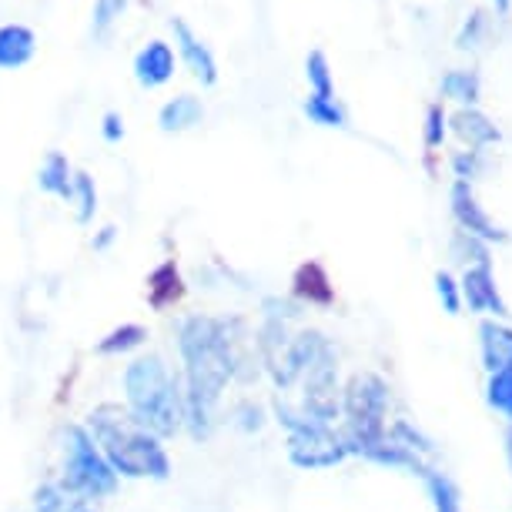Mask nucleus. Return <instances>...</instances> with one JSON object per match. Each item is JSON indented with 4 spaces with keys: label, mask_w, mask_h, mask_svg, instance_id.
<instances>
[{
    "label": "nucleus",
    "mask_w": 512,
    "mask_h": 512,
    "mask_svg": "<svg viewBox=\"0 0 512 512\" xmlns=\"http://www.w3.org/2000/svg\"><path fill=\"white\" fill-rule=\"evenodd\" d=\"M88 436L101 456L111 462V469L124 479H168L171 459L164 452L161 439L148 432L134 419L131 409L121 405H98L88 415Z\"/></svg>",
    "instance_id": "2"
},
{
    "label": "nucleus",
    "mask_w": 512,
    "mask_h": 512,
    "mask_svg": "<svg viewBox=\"0 0 512 512\" xmlns=\"http://www.w3.org/2000/svg\"><path fill=\"white\" fill-rule=\"evenodd\" d=\"M181 295H185V285H181L178 265L175 262H161L151 272V278H148V298H151V305L154 308H168V305H175Z\"/></svg>",
    "instance_id": "10"
},
{
    "label": "nucleus",
    "mask_w": 512,
    "mask_h": 512,
    "mask_svg": "<svg viewBox=\"0 0 512 512\" xmlns=\"http://www.w3.org/2000/svg\"><path fill=\"white\" fill-rule=\"evenodd\" d=\"M37 185H41V191H47V195H57L64 201L74 198V171L61 151H51L44 158L41 171H37Z\"/></svg>",
    "instance_id": "8"
},
{
    "label": "nucleus",
    "mask_w": 512,
    "mask_h": 512,
    "mask_svg": "<svg viewBox=\"0 0 512 512\" xmlns=\"http://www.w3.org/2000/svg\"><path fill=\"white\" fill-rule=\"evenodd\" d=\"M64 436V476L61 486L77 499H108L118 489V472L111 469V462L101 456V449L94 446L84 425H67Z\"/></svg>",
    "instance_id": "4"
},
{
    "label": "nucleus",
    "mask_w": 512,
    "mask_h": 512,
    "mask_svg": "<svg viewBox=\"0 0 512 512\" xmlns=\"http://www.w3.org/2000/svg\"><path fill=\"white\" fill-rule=\"evenodd\" d=\"M124 392H128L131 415L158 439H171L185 429V389L158 355L128 365Z\"/></svg>",
    "instance_id": "3"
},
{
    "label": "nucleus",
    "mask_w": 512,
    "mask_h": 512,
    "mask_svg": "<svg viewBox=\"0 0 512 512\" xmlns=\"http://www.w3.org/2000/svg\"><path fill=\"white\" fill-rule=\"evenodd\" d=\"M37 54V37L24 24H4L0 27V71H17L31 64Z\"/></svg>",
    "instance_id": "7"
},
{
    "label": "nucleus",
    "mask_w": 512,
    "mask_h": 512,
    "mask_svg": "<svg viewBox=\"0 0 512 512\" xmlns=\"http://www.w3.org/2000/svg\"><path fill=\"white\" fill-rule=\"evenodd\" d=\"M489 402L506 415H512V365L496 372V379L489 385Z\"/></svg>",
    "instance_id": "18"
},
{
    "label": "nucleus",
    "mask_w": 512,
    "mask_h": 512,
    "mask_svg": "<svg viewBox=\"0 0 512 512\" xmlns=\"http://www.w3.org/2000/svg\"><path fill=\"white\" fill-rule=\"evenodd\" d=\"M111 238H114V228H104V235H101L98 241H94V248H104V245H108Z\"/></svg>",
    "instance_id": "23"
},
{
    "label": "nucleus",
    "mask_w": 512,
    "mask_h": 512,
    "mask_svg": "<svg viewBox=\"0 0 512 512\" xmlns=\"http://www.w3.org/2000/svg\"><path fill=\"white\" fill-rule=\"evenodd\" d=\"M308 77H312L315 91L318 94H328L332 91V84H328V67H325V57L322 54H312L308 57Z\"/></svg>",
    "instance_id": "20"
},
{
    "label": "nucleus",
    "mask_w": 512,
    "mask_h": 512,
    "mask_svg": "<svg viewBox=\"0 0 512 512\" xmlns=\"http://www.w3.org/2000/svg\"><path fill=\"white\" fill-rule=\"evenodd\" d=\"M171 77H175V51H171V44L151 41L134 54V81L141 88H161Z\"/></svg>",
    "instance_id": "6"
},
{
    "label": "nucleus",
    "mask_w": 512,
    "mask_h": 512,
    "mask_svg": "<svg viewBox=\"0 0 512 512\" xmlns=\"http://www.w3.org/2000/svg\"><path fill=\"white\" fill-rule=\"evenodd\" d=\"M235 322L191 315L178 328V349L185 359V429L191 439H208L215 425V405L238 372V352L231 335Z\"/></svg>",
    "instance_id": "1"
},
{
    "label": "nucleus",
    "mask_w": 512,
    "mask_h": 512,
    "mask_svg": "<svg viewBox=\"0 0 512 512\" xmlns=\"http://www.w3.org/2000/svg\"><path fill=\"white\" fill-rule=\"evenodd\" d=\"M482 345H486V362L492 372L509 369L512 365V332L509 328H499L489 322L482 328Z\"/></svg>",
    "instance_id": "13"
},
{
    "label": "nucleus",
    "mask_w": 512,
    "mask_h": 512,
    "mask_svg": "<svg viewBox=\"0 0 512 512\" xmlns=\"http://www.w3.org/2000/svg\"><path fill=\"white\" fill-rule=\"evenodd\" d=\"M238 415H245V419H241V425H245V429H258V425H262V412L251 409V405H245V409H238Z\"/></svg>",
    "instance_id": "22"
},
{
    "label": "nucleus",
    "mask_w": 512,
    "mask_h": 512,
    "mask_svg": "<svg viewBox=\"0 0 512 512\" xmlns=\"http://www.w3.org/2000/svg\"><path fill=\"white\" fill-rule=\"evenodd\" d=\"M128 11V0H94V17H91V31L94 37H104L114 27V21Z\"/></svg>",
    "instance_id": "16"
},
{
    "label": "nucleus",
    "mask_w": 512,
    "mask_h": 512,
    "mask_svg": "<svg viewBox=\"0 0 512 512\" xmlns=\"http://www.w3.org/2000/svg\"><path fill=\"white\" fill-rule=\"evenodd\" d=\"M34 512H94L88 502L64 492L57 482H44L34 489Z\"/></svg>",
    "instance_id": "11"
},
{
    "label": "nucleus",
    "mask_w": 512,
    "mask_h": 512,
    "mask_svg": "<svg viewBox=\"0 0 512 512\" xmlns=\"http://www.w3.org/2000/svg\"><path fill=\"white\" fill-rule=\"evenodd\" d=\"M295 295L305 298L308 305H328L332 302V288H328V278L318 265H302L295 275Z\"/></svg>",
    "instance_id": "12"
},
{
    "label": "nucleus",
    "mask_w": 512,
    "mask_h": 512,
    "mask_svg": "<svg viewBox=\"0 0 512 512\" xmlns=\"http://www.w3.org/2000/svg\"><path fill=\"white\" fill-rule=\"evenodd\" d=\"M201 118H205L201 101L195 94H181V98H171L164 104L158 114V124H161V131L178 134V131H188V128H195V124H201Z\"/></svg>",
    "instance_id": "9"
},
{
    "label": "nucleus",
    "mask_w": 512,
    "mask_h": 512,
    "mask_svg": "<svg viewBox=\"0 0 512 512\" xmlns=\"http://www.w3.org/2000/svg\"><path fill=\"white\" fill-rule=\"evenodd\" d=\"M71 201H77V221H81V225H88V221L94 218V211H98V191H94V178L91 175L77 171Z\"/></svg>",
    "instance_id": "15"
},
{
    "label": "nucleus",
    "mask_w": 512,
    "mask_h": 512,
    "mask_svg": "<svg viewBox=\"0 0 512 512\" xmlns=\"http://www.w3.org/2000/svg\"><path fill=\"white\" fill-rule=\"evenodd\" d=\"M171 34H175L178 54H181V61H185L188 71H191V77L201 81V84H215L218 81V61H215V54L208 51V44L201 41V37L191 31L181 17L171 21Z\"/></svg>",
    "instance_id": "5"
},
{
    "label": "nucleus",
    "mask_w": 512,
    "mask_h": 512,
    "mask_svg": "<svg viewBox=\"0 0 512 512\" xmlns=\"http://www.w3.org/2000/svg\"><path fill=\"white\" fill-rule=\"evenodd\" d=\"M509 449H512V432H509Z\"/></svg>",
    "instance_id": "24"
},
{
    "label": "nucleus",
    "mask_w": 512,
    "mask_h": 512,
    "mask_svg": "<svg viewBox=\"0 0 512 512\" xmlns=\"http://www.w3.org/2000/svg\"><path fill=\"white\" fill-rule=\"evenodd\" d=\"M144 338H148V332H144L141 325H121V328H114V332H111L108 338H101V342H98V352H101V355H121V352L141 349Z\"/></svg>",
    "instance_id": "14"
},
{
    "label": "nucleus",
    "mask_w": 512,
    "mask_h": 512,
    "mask_svg": "<svg viewBox=\"0 0 512 512\" xmlns=\"http://www.w3.org/2000/svg\"><path fill=\"white\" fill-rule=\"evenodd\" d=\"M429 486H432V496H436V509L439 512H459V499H456V492H452V486L446 479L432 476Z\"/></svg>",
    "instance_id": "19"
},
{
    "label": "nucleus",
    "mask_w": 512,
    "mask_h": 512,
    "mask_svg": "<svg viewBox=\"0 0 512 512\" xmlns=\"http://www.w3.org/2000/svg\"><path fill=\"white\" fill-rule=\"evenodd\" d=\"M305 111H308V118H312V121L328 124V128H338V124H345L342 108H338V104L328 98V94H315V98H308Z\"/></svg>",
    "instance_id": "17"
},
{
    "label": "nucleus",
    "mask_w": 512,
    "mask_h": 512,
    "mask_svg": "<svg viewBox=\"0 0 512 512\" xmlns=\"http://www.w3.org/2000/svg\"><path fill=\"white\" fill-rule=\"evenodd\" d=\"M104 138L108 141H121L124 138V121H121V114H104Z\"/></svg>",
    "instance_id": "21"
}]
</instances>
